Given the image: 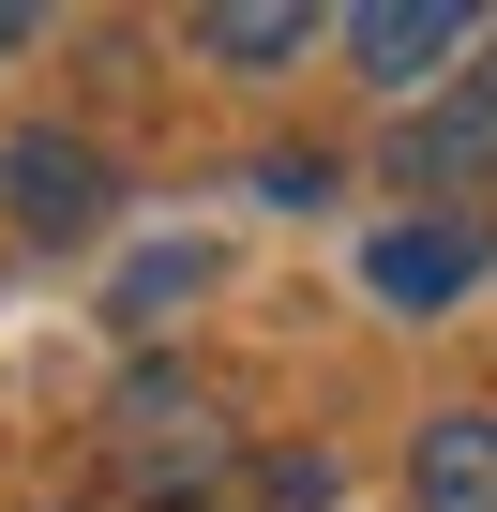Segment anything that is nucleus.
Instances as JSON below:
<instances>
[{"instance_id":"nucleus-1","label":"nucleus","mask_w":497,"mask_h":512,"mask_svg":"<svg viewBox=\"0 0 497 512\" xmlns=\"http://www.w3.org/2000/svg\"><path fill=\"white\" fill-rule=\"evenodd\" d=\"M106 482H121L136 512H181V497L257 482V452H241V422H226V392H211V377L136 362V377L106 392Z\"/></svg>"},{"instance_id":"nucleus-2","label":"nucleus","mask_w":497,"mask_h":512,"mask_svg":"<svg viewBox=\"0 0 497 512\" xmlns=\"http://www.w3.org/2000/svg\"><path fill=\"white\" fill-rule=\"evenodd\" d=\"M332 46L362 61V91L437 106V91H452V61L482 46V16H467V0H347V16H332Z\"/></svg>"},{"instance_id":"nucleus-3","label":"nucleus","mask_w":497,"mask_h":512,"mask_svg":"<svg viewBox=\"0 0 497 512\" xmlns=\"http://www.w3.org/2000/svg\"><path fill=\"white\" fill-rule=\"evenodd\" d=\"M0 211H16V241H106V211H121V166H106L91 136H46V121H16V136H0Z\"/></svg>"},{"instance_id":"nucleus-4","label":"nucleus","mask_w":497,"mask_h":512,"mask_svg":"<svg viewBox=\"0 0 497 512\" xmlns=\"http://www.w3.org/2000/svg\"><path fill=\"white\" fill-rule=\"evenodd\" d=\"M377 166H392L407 196H482V181H497V76H452L437 106H407Z\"/></svg>"},{"instance_id":"nucleus-5","label":"nucleus","mask_w":497,"mask_h":512,"mask_svg":"<svg viewBox=\"0 0 497 512\" xmlns=\"http://www.w3.org/2000/svg\"><path fill=\"white\" fill-rule=\"evenodd\" d=\"M467 272H482V226H377V256H362V287L392 302V317H437V302H467Z\"/></svg>"},{"instance_id":"nucleus-6","label":"nucleus","mask_w":497,"mask_h":512,"mask_svg":"<svg viewBox=\"0 0 497 512\" xmlns=\"http://www.w3.org/2000/svg\"><path fill=\"white\" fill-rule=\"evenodd\" d=\"M407 512H497V407H437L407 437Z\"/></svg>"},{"instance_id":"nucleus-7","label":"nucleus","mask_w":497,"mask_h":512,"mask_svg":"<svg viewBox=\"0 0 497 512\" xmlns=\"http://www.w3.org/2000/svg\"><path fill=\"white\" fill-rule=\"evenodd\" d=\"M317 46H332L317 0H211V16H196V61H226V76H287Z\"/></svg>"},{"instance_id":"nucleus-8","label":"nucleus","mask_w":497,"mask_h":512,"mask_svg":"<svg viewBox=\"0 0 497 512\" xmlns=\"http://www.w3.org/2000/svg\"><path fill=\"white\" fill-rule=\"evenodd\" d=\"M196 287H211V241H151V256H136V272L106 287V317H121V332H166V317H181Z\"/></svg>"},{"instance_id":"nucleus-9","label":"nucleus","mask_w":497,"mask_h":512,"mask_svg":"<svg viewBox=\"0 0 497 512\" xmlns=\"http://www.w3.org/2000/svg\"><path fill=\"white\" fill-rule=\"evenodd\" d=\"M257 497H272V512H332L347 467H332V452H257Z\"/></svg>"},{"instance_id":"nucleus-10","label":"nucleus","mask_w":497,"mask_h":512,"mask_svg":"<svg viewBox=\"0 0 497 512\" xmlns=\"http://www.w3.org/2000/svg\"><path fill=\"white\" fill-rule=\"evenodd\" d=\"M257 196H287V211L332 196V151H257Z\"/></svg>"},{"instance_id":"nucleus-11","label":"nucleus","mask_w":497,"mask_h":512,"mask_svg":"<svg viewBox=\"0 0 497 512\" xmlns=\"http://www.w3.org/2000/svg\"><path fill=\"white\" fill-rule=\"evenodd\" d=\"M16 46H31V16H16V0H0V61H16Z\"/></svg>"},{"instance_id":"nucleus-12","label":"nucleus","mask_w":497,"mask_h":512,"mask_svg":"<svg viewBox=\"0 0 497 512\" xmlns=\"http://www.w3.org/2000/svg\"><path fill=\"white\" fill-rule=\"evenodd\" d=\"M482 76H497V61H482Z\"/></svg>"}]
</instances>
